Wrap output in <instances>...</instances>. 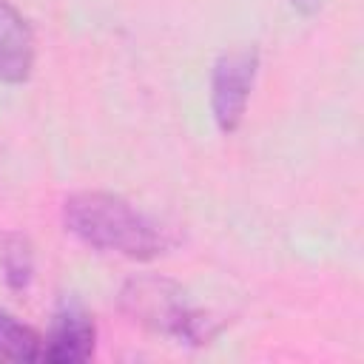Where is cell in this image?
<instances>
[{
  "instance_id": "obj_6",
  "label": "cell",
  "mask_w": 364,
  "mask_h": 364,
  "mask_svg": "<svg viewBox=\"0 0 364 364\" xmlns=\"http://www.w3.org/2000/svg\"><path fill=\"white\" fill-rule=\"evenodd\" d=\"M0 361H14V364L43 361V338L6 310H0Z\"/></svg>"
},
{
  "instance_id": "obj_5",
  "label": "cell",
  "mask_w": 364,
  "mask_h": 364,
  "mask_svg": "<svg viewBox=\"0 0 364 364\" xmlns=\"http://www.w3.org/2000/svg\"><path fill=\"white\" fill-rule=\"evenodd\" d=\"M31 68H34L31 26L9 0H0V82L20 85L31 77Z\"/></svg>"
},
{
  "instance_id": "obj_3",
  "label": "cell",
  "mask_w": 364,
  "mask_h": 364,
  "mask_svg": "<svg viewBox=\"0 0 364 364\" xmlns=\"http://www.w3.org/2000/svg\"><path fill=\"white\" fill-rule=\"evenodd\" d=\"M259 71V51L256 48H233L225 51L213 63L210 74V111L219 131L230 134L242 125L247 100Z\"/></svg>"
},
{
  "instance_id": "obj_8",
  "label": "cell",
  "mask_w": 364,
  "mask_h": 364,
  "mask_svg": "<svg viewBox=\"0 0 364 364\" xmlns=\"http://www.w3.org/2000/svg\"><path fill=\"white\" fill-rule=\"evenodd\" d=\"M299 14H304V17H310V14H316L318 9H321V0H287Z\"/></svg>"
},
{
  "instance_id": "obj_1",
  "label": "cell",
  "mask_w": 364,
  "mask_h": 364,
  "mask_svg": "<svg viewBox=\"0 0 364 364\" xmlns=\"http://www.w3.org/2000/svg\"><path fill=\"white\" fill-rule=\"evenodd\" d=\"M63 222L88 247L119 253L139 262L156 259L171 245L165 230L151 216H145L128 199L108 191L71 193L63 205Z\"/></svg>"
},
{
  "instance_id": "obj_4",
  "label": "cell",
  "mask_w": 364,
  "mask_h": 364,
  "mask_svg": "<svg viewBox=\"0 0 364 364\" xmlns=\"http://www.w3.org/2000/svg\"><path fill=\"white\" fill-rule=\"evenodd\" d=\"M97 327L91 316L77 304H63L54 313L51 330L43 341V361L48 364H80L94 355Z\"/></svg>"
},
{
  "instance_id": "obj_7",
  "label": "cell",
  "mask_w": 364,
  "mask_h": 364,
  "mask_svg": "<svg viewBox=\"0 0 364 364\" xmlns=\"http://www.w3.org/2000/svg\"><path fill=\"white\" fill-rule=\"evenodd\" d=\"M0 270L14 293L28 290L34 282V247L23 233H6L0 239Z\"/></svg>"
},
{
  "instance_id": "obj_2",
  "label": "cell",
  "mask_w": 364,
  "mask_h": 364,
  "mask_svg": "<svg viewBox=\"0 0 364 364\" xmlns=\"http://www.w3.org/2000/svg\"><path fill=\"white\" fill-rule=\"evenodd\" d=\"M119 307L142 327L179 344H208L219 324L188 301V293L162 276H136L119 290Z\"/></svg>"
}]
</instances>
